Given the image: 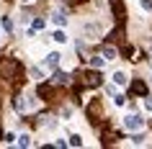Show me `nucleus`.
Instances as JSON below:
<instances>
[{"mask_svg": "<svg viewBox=\"0 0 152 149\" xmlns=\"http://www.w3.org/2000/svg\"><path fill=\"white\" fill-rule=\"evenodd\" d=\"M113 103H116V105H119V108H121V105L126 103V98H124V95H116V98H113Z\"/></svg>", "mask_w": 152, "mask_h": 149, "instance_id": "2eb2a0df", "label": "nucleus"}, {"mask_svg": "<svg viewBox=\"0 0 152 149\" xmlns=\"http://www.w3.org/2000/svg\"><path fill=\"white\" fill-rule=\"evenodd\" d=\"M116 54H119V52H116L111 44H106V47H103V57H106V59H116Z\"/></svg>", "mask_w": 152, "mask_h": 149, "instance_id": "9d476101", "label": "nucleus"}, {"mask_svg": "<svg viewBox=\"0 0 152 149\" xmlns=\"http://www.w3.org/2000/svg\"><path fill=\"white\" fill-rule=\"evenodd\" d=\"M39 95H44V98H47V95H49V85H39Z\"/></svg>", "mask_w": 152, "mask_h": 149, "instance_id": "f3484780", "label": "nucleus"}, {"mask_svg": "<svg viewBox=\"0 0 152 149\" xmlns=\"http://www.w3.org/2000/svg\"><path fill=\"white\" fill-rule=\"evenodd\" d=\"M144 108L152 110V98H150V95H144Z\"/></svg>", "mask_w": 152, "mask_h": 149, "instance_id": "a211bd4d", "label": "nucleus"}, {"mask_svg": "<svg viewBox=\"0 0 152 149\" xmlns=\"http://www.w3.org/2000/svg\"><path fill=\"white\" fill-rule=\"evenodd\" d=\"M113 82L124 87V85L129 82V75H126V72H113Z\"/></svg>", "mask_w": 152, "mask_h": 149, "instance_id": "0eeeda50", "label": "nucleus"}, {"mask_svg": "<svg viewBox=\"0 0 152 149\" xmlns=\"http://www.w3.org/2000/svg\"><path fill=\"white\" fill-rule=\"evenodd\" d=\"M28 144H31V136L28 134H21L18 136V147H28Z\"/></svg>", "mask_w": 152, "mask_h": 149, "instance_id": "ddd939ff", "label": "nucleus"}, {"mask_svg": "<svg viewBox=\"0 0 152 149\" xmlns=\"http://www.w3.org/2000/svg\"><path fill=\"white\" fill-rule=\"evenodd\" d=\"M52 23L62 28V26L67 23V13H64V10H57V13H52Z\"/></svg>", "mask_w": 152, "mask_h": 149, "instance_id": "20e7f679", "label": "nucleus"}, {"mask_svg": "<svg viewBox=\"0 0 152 149\" xmlns=\"http://www.w3.org/2000/svg\"><path fill=\"white\" fill-rule=\"evenodd\" d=\"M80 82L85 87H96V85H101V75H98V72H85Z\"/></svg>", "mask_w": 152, "mask_h": 149, "instance_id": "f03ea898", "label": "nucleus"}, {"mask_svg": "<svg viewBox=\"0 0 152 149\" xmlns=\"http://www.w3.org/2000/svg\"><path fill=\"white\" fill-rule=\"evenodd\" d=\"M139 3H142L144 10H152V0H139Z\"/></svg>", "mask_w": 152, "mask_h": 149, "instance_id": "6ab92c4d", "label": "nucleus"}, {"mask_svg": "<svg viewBox=\"0 0 152 149\" xmlns=\"http://www.w3.org/2000/svg\"><path fill=\"white\" fill-rule=\"evenodd\" d=\"M67 147H83L80 134H72V136H70V141H67Z\"/></svg>", "mask_w": 152, "mask_h": 149, "instance_id": "9b49d317", "label": "nucleus"}, {"mask_svg": "<svg viewBox=\"0 0 152 149\" xmlns=\"http://www.w3.org/2000/svg\"><path fill=\"white\" fill-rule=\"evenodd\" d=\"M31 75H34V80H44V75H41V70H36V67L31 70Z\"/></svg>", "mask_w": 152, "mask_h": 149, "instance_id": "dca6fc26", "label": "nucleus"}, {"mask_svg": "<svg viewBox=\"0 0 152 149\" xmlns=\"http://www.w3.org/2000/svg\"><path fill=\"white\" fill-rule=\"evenodd\" d=\"M103 64H106V57H93L90 59V67L93 70H103Z\"/></svg>", "mask_w": 152, "mask_h": 149, "instance_id": "6e6552de", "label": "nucleus"}, {"mask_svg": "<svg viewBox=\"0 0 152 149\" xmlns=\"http://www.w3.org/2000/svg\"><path fill=\"white\" fill-rule=\"evenodd\" d=\"M52 39H54V41H57V44H64V41H67V33H64V31H62V28H57V31H54V33H52Z\"/></svg>", "mask_w": 152, "mask_h": 149, "instance_id": "1a4fd4ad", "label": "nucleus"}, {"mask_svg": "<svg viewBox=\"0 0 152 149\" xmlns=\"http://www.w3.org/2000/svg\"><path fill=\"white\" fill-rule=\"evenodd\" d=\"M3 28H5V31H13V21H10L8 16L3 18Z\"/></svg>", "mask_w": 152, "mask_h": 149, "instance_id": "4468645a", "label": "nucleus"}, {"mask_svg": "<svg viewBox=\"0 0 152 149\" xmlns=\"http://www.w3.org/2000/svg\"><path fill=\"white\" fill-rule=\"evenodd\" d=\"M142 126H144V118L137 116V113H129V116L124 118V129H126V131H139Z\"/></svg>", "mask_w": 152, "mask_h": 149, "instance_id": "f257e3e1", "label": "nucleus"}, {"mask_svg": "<svg viewBox=\"0 0 152 149\" xmlns=\"http://www.w3.org/2000/svg\"><path fill=\"white\" fill-rule=\"evenodd\" d=\"M132 93L134 95H147V85H144L142 80H134L132 82Z\"/></svg>", "mask_w": 152, "mask_h": 149, "instance_id": "423d86ee", "label": "nucleus"}, {"mask_svg": "<svg viewBox=\"0 0 152 149\" xmlns=\"http://www.w3.org/2000/svg\"><path fill=\"white\" fill-rule=\"evenodd\" d=\"M67 82H70V75H67V72L57 70L54 75H52V85H67Z\"/></svg>", "mask_w": 152, "mask_h": 149, "instance_id": "7ed1b4c3", "label": "nucleus"}, {"mask_svg": "<svg viewBox=\"0 0 152 149\" xmlns=\"http://www.w3.org/2000/svg\"><path fill=\"white\" fill-rule=\"evenodd\" d=\"M0 136H3V131H0Z\"/></svg>", "mask_w": 152, "mask_h": 149, "instance_id": "412c9836", "label": "nucleus"}, {"mask_svg": "<svg viewBox=\"0 0 152 149\" xmlns=\"http://www.w3.org/2000/svg\"><path fill=\"white\" fill-rule=\"evenodd\" d=\"M59 62H62V54H59V52H52V54H47V59H44L47 67H57Z\"/></svg>", "mask_w": 152, "mask_h": 149, "instance_id": "39448f33", "label": "nucleus"}, {"mask_svg": "<svg viewBox=\"0 0 152 149\" xmlns=\"http://www.w3.org/2000/svg\"><path fill=\"white\" fill-rule=\"evenodd\" d=\"M150 64H152V57H150Z\"/></svg>", "mask_w": 152, "mask_h": 149, "instance_id": "aec40b11", "label": "nucleus"}, {"mask_svg": "<svg viewBox=\"0 0 152 149\" xmlns=\"http://www.w3.org/2000/svg\"><path fill=\"white\" fill-rule=\"evenodd\" d=\"M41 28H44V21H41V18H36V21H34V26H31V31H28V36H34V33L41 31Z\"/></svg>", "mask_w": 152, "mask_h": 149, "instance_id": "f8f14e48", "label": "nucleus"}]
</instances>
